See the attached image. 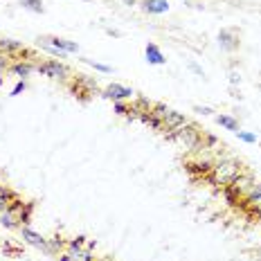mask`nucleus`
<instances>
[{"label": "nucleus", "instance_id": "a878e982", "mask_svg": "<svg viewBox=\"0 0 261 261\" xmlns=\"http://www.w3.org/2000/svg\"><path fill=\"white\" fill-rule=\"evenodd\" d=\"M189 68H192V70H194V72H198V74H200V77H203V70H200V68H198V65H196V63H189Z\"/></svg>", "mask_w": 261, "mask_h": 261}, {"label": "nucleus", "instance_id": "f03ea898", "mask_svg": "<svg viewBox=\"0 0 261 261\" xmlns=\"http://www.w3.org/2000/svg\"><path fill=\"white\" fill-rule=\"evenodd\" d=\"M241 173V165H237L234 160H223L216 167H212L210 171V182L214 185H230L234 182Z\"/></svg>", "mask_w": 261, "mask_h": 261}, {"label": "nucleus", "instance_id": "bb28decb", "mask_svg": "<svg viewBox=\"0 0 261 261\" xmlns=\"http://www.w3.org/2000/svg\"><path fill=\"white\" fill-rule=\"evenodd\" d=\"M196 111H198V113H203V115H207V113H212L210 108H203V106H196Z\"/></svg>", "mask_w": 261, "mask_h": 261}, {"label": "nucleus", "instance_id": "c85d7f7f", "mask_svg": "<svg viewBox=\"0 0 261 261\" xmlns=\"http://www.w3.org/2000/svg\"><path fill=\"white\" fill-rule=\"evenodd\" d=\"M135 3H138V0H124V5H128V7L130 5H135Z\"/></svg>", "mask_w": 261, "mask_h": 261}, {"label": "nucleus", "instance_id": "f257e3e1", "mask_svg": "<svg viewBox=\"0 0 261 261\" xmlns=\"http://www.w3.org/2000/svg\"><path fill=\"white\" fill-rule=\"evenodd\" d=\"M169 138L176 140V142H180L185 149H189V151H196L203 146V133H200L194 124H182V126L173 128L169 133Z\"/></svg>", "mask_w": 261, "mask_h": 261}, {"label": "nucleus", "instance_id": "b1692460", "mask_svg": "<svg viewBox=\"0 0 261 261\" xmlns=\"http://www.w3.org/2000/svg\"><path fill=\"white\" fill-rule=\"evenodd\" d=\"M115 113H119V115H126L128 113V108L122 104V101H115Z\"/></svg>", "mask_w": 261, "mask_h": 261}, {"label": "nucleus", "instance_id": "423d86ee", "mask_svg": "<svg viewBox=\"0 0 261 261\" xmlns=\"http://www.w3.org/2000/svg\"><path fill=\"white\" fill-rule=\"evenodd\" d=\"M104 97H108V99H113V101H122V99L133 97V88H126V86H122V84H111L104 90Z\"/></svg>", "mask_w": 261, "mask_h": 261}, {"label": "nucleus", "instance_id": "cd10ccee", "mask_svg": "<svg viewBox=\"0 0 261 261\" xmlns=\"http://www.w3.org/2000/svg\"><path fill=\"white\" fill-rule=\"evenodd\" d=\"M59 261H72V257H70V254H61V257H59Z\"/></svg>", "mask_w": 261, "mask_h": 261}, {"label": "nucleus", "instance_id": "7ed1b4c3", "mask_svg": "<svg viewBox=\"0 0 261 261\" xmlns=\"http://www.w3.org/2000/svg\"><path fill=\"white\" fill-rule=\"evenodd\" d=\"M39 43H41V47H45L47 52L57 54L59 59H63L65 54H70V52H77V50H79V45H77V43H72V41H65V39H59V36H41Z\"/></svg>", "mask_w": 261, "mask_h": 261}, {"label": "nucleus", "instance_id": "f3484780", "mask_svg": "<svg viewBox=\"0 0 261 261\" xmlns=\"http://www.w3.org/2000/svg\"><path fill=\"white\" fill-rule=\"evenodd\" d=\"M12 72L16 74V77L25 79V77H30L32 65H30V63H14V65H12Z\"/></svg>", "mask_w": 261, "mask_h": 261}, {"label": "nucleus", "instance_id": "f8f14e48", "mask_svg": "<svg viewBox=\"0 0 261 261\" xmlns=\"http://www.w3.org/2000/svg\"><path fill=\"white\" fill-rule=\"evenodd\" d=\"M0 225L7 227V230H16V227H20V223H18V216L5 210L3 214H0Z\"/></svg>", "mask_w": 261, "mask_h": 261}, {"label": "nucleus", "instance_id": "a211bd4d", "mask_svg": "<svg viewBox=\"0 0 261 261\" xmlns=\"http://www.w3.org/2000/svg\"><path fill=\"white\" fill-rule=\"evenodd\" d=\"M20 7L30 9V12H36V14H43V3L41 0H20Z\"/></svg>", "mask_w": 261, "mask_h": 261}, {"label": "nucleus", "instance_id": "20e7f679", "mask_svg": "<svg viewBox=\"0 0 261 261\" xmlns=\"http://www.w3.org/2000/svg\"><path fill=\"white\" fill-rule=\"evenodd\" d=\"M219 45H221V50H225V52H234V50H239V45H241V34H239L237 30L225 27V30L219 32Z\"/></svg>", "mask_w": 261, "mask_h": 261}, {"label": "nucleus", "instance_id": "aec40b11", "mask_svg": "<svg viewBox=\"0 0 261 261\" xmlns=\"http://www.w3.org/2000/svg\"><path fill=\"white\" fill-rule=\"evenodd\" d=\"M259 200H261V182L259 185L254 182L252 189H250V194H248V203H259Z\"/></svg>", "mask_w": 261, "mask_h": 261}, {"label": "nucleus", "instance_id": "4be33fe9", "mask_svg": "<svg viewBox=\"0 0 261 261\" xmlns=\"http://www.w3.org/2000/svg\"><path fill=\"white\" fill-rule=\"evenodd\" d=\"M63 246H65L63 239H61V237H54V239H52V243H50V246H47L45 250H59V248H63Z\"/></svg>", "mask_w": 261, "mask_h": 261}, {"label": "nucleus", "instance_id": "39448f33", "mask_svg": "<svg viewBox=\"0 0 261 261\" xmlns=\"http://www.w3.org/2000/svg\"><path fill=\"white\" fill-rule=\"evenodd\" d=\"M39 72L43 77H50V79H65L68 77V68L59 61H43L39 65Z\"/></svg>", "mask_w": 261, "mask_h": 261}, {"label": "nucleus", "instance_id": "9b49d317", "mask_svg": "<svg viewBox=\"0 0 261 261\" xmlns=\"http://www.w3.org/2000/svg\"><path fill=\"white\" fill-rule=\"evenodd\" d=\"M86 243V237H77L72 239V241L68 243V254L72 259H81V254H84V250H81V246Z\"/></svg>", "mask_w": 261, "mask_h": 261}, {"label": "nucleus", "instance_id": "5701e85b", "mask_svg": "<svg viewBox=\"0 0 261 261\" xmlns=\"http://www.w3.org/2000/svg\"><path fill=\"white\" fill-rule=\"evenodd\" d=\"M86 63H90L95 70H99V72H111V68L108 65H104V63H95V61H90V59H86Z\"/></svg>", "mask_w": 261, "mask_h": 261}, {"label": "nucleus", "instance_id": "1a4fd4ad", "mask_svg": "<svg viewBox=\"0 0 261 261\" xmlns=\"http://www.w3.org/2000/svg\"><path fill=\"white\" fill-rule=\"evenodd\" d=\"M142 9L146 14H167L169 12V3L167 0H144Z\"/></svg>", "mask_w": 261, "mask_h": 261}, {"label": "nucleus", "instance_id": "ddd939ff", "mask_svg": "<svg viewBox=\"0 0 261 261\" xmlns=\"http://www.w3.org/2000/svg\"><path fill=\"white\" fill-rule=\"evenodd\" d=\"M23 45L18 41H12V39H0V52L5 54H14V52H20Z\"/></svg>", "mask_w": 261, "mask_h": 261}, {"label": "nucleus", "instance_id": "412c9836", "mask_svg": "<svg viewBox=\"0 0 261 261\" xmlns=\"http://www.w3.org/2000/svg\"><path fill=\"white\" fill-rule=\"evenodd\" d=\"M237 135H239V140H243V142H250V144L257 142V135H254V133H246V130L239 128V130H237Z\"/></svg>", "mask_w": 261, "mask_h": 261}, {"label": "nucleus", "instance_id": "6ab92c4d", "mask_svg": "<svg viewBox=\"0 0 261 261\" xmlns=\"http://www.w3.org/2000/svg\"><path fill=\"white\" fill-rule=\"evenodd\" d=\"M3 250H5V254L20 257V246H18V243H14V241H5V243H3Z\"/></svg>", "mask_w": 261, "mask_h": 261}, {"label": "nucleus", "instance_id": "9d476101", "mask_svg": "<svg viewBox=\"0 0 261 261\" xmlns=\"http://www.w3.org/2000/svg\"><path fill=\"white\" fill-rule=\"evenodd\" d=\"M146 61L149 63H153V65H162V63H167V59H165V54H162V50L155 45V43H146Z\"/></svg>", "mask_w": 261, "mask_h": 261}, {"label": "nucleus", "instance_id": "dca6fc26", "mask_svg": "<svg viewBox=\"0 0 261 261\" xmlns=\"http://www.w3.org/2000/svg\"><path fill=\"white\" fill-rule=\"evenodd\" d=\"M32 210H34V203H25V205H23V210L18 212V223H20V227L30 223V219H32Z\"/></svg>", "mask_w": 261, "mask_h": 261}, {"label": "nucleus", "instance_id": "393cba45", "mask_svg": "<svg viewBox=\"0 0 261 261\" xmlns=\"http://www.w3.org/2000/svg\"><path fill=\"white\" fill-rule=\"evenodd\" d=\"M20 90H25V81H20V84H16V88L12 90V95H18Z\"/></svg>", "mask_w": 261, "mask_h": 261}, {"label": "nucleus", "instance_id": "2eb2a0df", "mask_svg": "<svg viewBox=\"0 0 261 261\" xmlns=\"http://www.w3.org/2000/svg\"><path fill=\"white\" fill-rule=\"evenodd\" d=\"M216 122H219L223 128L232 130V133H237V130H239V122L232 115H219V117H216Z\"/></svg>", "mask_w": 261, "mask_h": 261}, {"label": "nucleus", "instance_id": "6e6552de", "mask_svg": "<svg viewBox=\"0 0 261 261\" xmlns=\"http://www.w3.org/2000/svg\"><path fill=\"white\" fill-rule=\"evenodd\" d=\"M20 239H23L25 243H30V246H34V248H47V241L43 239V234L34 232L32 227H20Z\"/></svg>", "mask_w": 261, "mask_h": 261}, {"label": "nucleus", "instance_id": "0eeeda50", "mask_svg": "<svg viewBox=\"0 0 261 261\" xmlns=\"http://www.w3.org/2000/svg\"><path fill=\"white\" fill-rule=\"evenodd\" d=\"M160 119H162V128H167V130H173V128L182 126V124H187L185 115H180V113H176V111H169V108H167V113Z\"/></svg>", "mask_w": 261, "mask_h": 261}, {"label": "nucleus", "instance_id": "4468645a", "mask_svg": "<svg viewBox=\"0 0 261 261\" xmlns=\"http://www.w3.org/2000/svg\"><path fill=\"white\" fill-rule=\"evenodd\" d=\"M14 198H16V194L12 192V189H7V187H0V214H3V212L7 210V205L12 203Z\"/></svg>", "mask_w": 261, "mask_h": 261}]
</instances>
